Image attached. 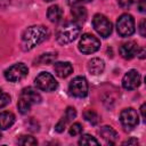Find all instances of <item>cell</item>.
<instances>
[{"label": "cell", "mask_w": 146, "mask_h": 146, "mask_svg": "<svg viewBox=\"0 0 146 146\" xmlns=\"http://www.w3.org/2000/svg\"><path fill=\"white\" fill-rule=\"evenodd\" d=\"M41 99L42 98H41L40 94L36 90H34L31 87L24 88L22 90L21 95H19V99H18V103H17L18 111L22 114H26L31 110V106L35 105V104H39L41 102Z\"/></svg>", "instance_id": "obj_3"}, {"label": "cell", "mask_w": 146, "mask_h": 146, "mask_svg": "<svg viewBox=\"0 0 146 146\" xmlns=\"http://www.w3.org/2000/svg\"><path fill=\"white\" fill-rule=\"evenodd\" d=\"M139 33H140V35H141L143 38L146 35V32H145V19H143V21L140 22V25H139Z\"/></svg>", "instance_id": "obj_30"}, {"label": "cell", "mask_w": 146, "mask_h": 146, "mask_svg": "<svg viewBox=\"0 0 146 146\" xmlns=\"http://www.w3.org/2000/svg\"><path fill=\"white\" fill-rule=\"evenodd\" d=\"M105 70V63L100 58H92L88 62V71L92 75H99Z\"/></svg>", "instance_id": "obj_15"}, {"label": "cell", "mask_w": 146, "mask_h": 146, "mask_svg": "<svg viewBox=\"0 0 146 146\" xmlns=\"http://www.w3.org/2000/svg\"><path fill=\"white\" fill-rule=\"evenodd\" d=\"M137 6H138V10L140 13H145L146 11V0H139Z\"/></svg>", "instance_id": "obj_29"}, {"label": "cell", "mask_w": 146, "mask_h": 146, "mask_svg": "<svg viewBox=\"0 0 146 146\" xmlns=\"http://www.w3.org/2000/svg\"><path fill=\"white\" fill-rule=\"evenodd\" d=\"M140 81H141V78H140V74L138 73V71L130 70L124 74V76L122 79V87L127 90H133L139 87Z\"/></svg>", "instance_id": "obj_11"}, {"label": "cell", "mask_w": 146, "mask_h": 146, "mask_svg": "<svg viewBox=\"0 0 146 146\" xmlns=\"http://www.w3.org/2000/svg\"><path fill=\"white\" fill-rule=\"evenodd\" d=\"M137 55H138V56H139V58H141V59H143V58H145V48H141V49H140V51H139V52H137Z\"/></svg>", "instance_id": "obj_32"}, {"label": "cell", "mask_w": 146, "mask_h": 146, "mask_svg": "<svg viewBox=\"0 0 146 146\" xmlns=\"http://www.w3.org/2000/svg\"><path fill=\"white\" fill-rule=\"evenodd\" d=\"M18 144L24 146H33L38 144V140L32 136H21V138L18 139Z\"/></svg>", "instance_id": "obj_22"}, {"label": "cell", "mask_w": 146, "mask_h": 146, "mask_svg": "<svg viewBox=\"0 0 146 146\" xmlns=\"http://www.w3.org/2000/svg\"><path fill=\"white\" fill-rule=\"evenodd\" d=\"M92 26L95 29V31L103 38H107L110 36V34L112 33L113 26L112 23L107 19L106 16L102 15V14H96L92 18Z\"/></svg>", "instance_id": "obj_6"}, {"label": "cell", "mask_w": 146, "mask_h": 146, "mask_svg": "<svg viewBox=\"0 0 146 146\" xmlns=\"http://www.w3.org/2000/svg\"><path fill=\"white\" fill-rule=\"evenodd\" d=\"M68 91L73 97L83 98L88 95V82L83 76H75L68 84Z\"/></svg>", "instance_id": "obj_8"}, {"label": "cell", "mask_w": 146, "mask_h": 146, "mask_svg": "<svg viewBox=\"0 0 146 146\" xmlns=\"http://www.w3.org/2000/svg\"><path fill=\"white\" fill-rule=\"evenodd\" d=\"M56 58H57L56 52H47V54H42L36 62L39 63V65H48V64H52Z\"/></svg>", "instance_id": "obj_19"}, {"label": "cell", "mask_w": 146, "mask_h": 146, "mask_svg": "<svg viewBox=\"0 0 146 146\" xmlns=\"http://www.w3.org/2000/svg\"><path fill=\"white\" fill-rule=\"evenodd\" d=\"M44 1H47V2H49V1H52V0H44Z\"/></svg>", "instance_id": "obj_34"}, {"label": "cell", "mask_w": 146, "mask_h": 146, "mask_svg": "<svg viewBox=\"0 0 146 146\" xmlns=\"http://www.w3.org/2000/svg\"><path fill=\"white\" fill-rule=\"evenodd\" d=\"M138 50H139L138 44L135 41H128V42L123 43L120 47V49H119L121 57L124 58V59H131V58H133L137 55Z\"/></svg>", "instance_id": "obj_12"}, {"label": "cell", "mask_w": 146, "mask_h": 146, "mask_svg": "<svg viewBox=\"0 0 146 146\" xmlns=\"http://www.w3.org/2000/svg\"><path fill=\"white\" fill-rule=\"evenodd\" d=\"M29 73V68L25 64L23 63H17L11 65L10 67H8L5 71V78L6 80L10 81V82H18L21 80H23Z\"/></svg>", "instance_id": "obj_7"}, {"label": "cell", "mask_w": 146, "mask_h": 146, "mask_svg": "<svg viewBox=\"0 0 146 146\" xmlns=\"http://www.w3.org/2000/svg\"><path fill=\"white\" fill-rule=\"evenodd\" d=\"M79 50L82 54H92L100 48V41L90 33H84L78 44Z\"/></svg>", "instance_id": "obj_5"}, {"label": "cell", "mask_w": 146, "mask_h": 146, "mask_svg": "<svg viewBox=\"0 0 146 146\" xmlns=\"http://www.w3.org/2000/svg\"><path fill=\"white\" fill-rule=\"evenodd\" d=\"M75 116H76V111H75V108H74V107H67L66 111H65V116H64V119L66 120V122L72 121L73 119H75Z\"/></svg>", "instance_id": "obj_24"}, {"label": "cell", "mask_w": 146, "mask_h": 146, "mask_svg": "<svg viewBox=\"0 0 146 146\" xmlns=\"http://www.w3.org/2000/svg\"><path fill=\"white\" fill-rule=\"evenodd\" d=\"M120 122L125 130H132L139 122L137 112L131 107L122 110L120 113Z\"/></svg>", "instance_id": "obj_10"}, {"label": "cell", "mask_w": 146, "mask_h": 146, "mask_svg": "<svg viewBox=\"0 0 146 146\" xmlns=\"http://www.w3.org/2000/svg\"><path fill=\"white\" fill-rule=\"evenodd\" d=\"M140 112H141V117H143V120H145V104L141 105V107H140Z\"/></svg>", "instance_id": "obj_33"}, {"label": "cell", "mask_w": 146, "mask_h": 146, "mask_svg": "<svg viewBox=\"0 0 146 146\" xmlns=\"http://www.w3.org/2000/svg\"><path fill=\"white\" fill-rule=\"evenodd\" d=\"M34 82H35V86L43 91H52L57 89V86H58L55 78L48 72H41L35 78Z\"/></svg>", "instance_id": "obj_9"}, {"label": "cell", "mask_w": 146, "mask_h": 146, "mask_svg": "<svg viewBox=\"0 0 146 146\" xmlns=\"http://www.w3.org/2000/svg\"><path fill=\"white\" fill-rule=\"evenodd\" d=\"M9 103H10V96L3 92L2 90H0V108L7 106Z\"/></svg>", "instance_id": "obj_25"}, {"label": "cell", "mask_w": 146, "mask_h": 146, "mask_svg": "<svg viewBox=\"0 0 146 146\" xmlns=\"http://www.w3.org/2000/svg\"><path fill=\"white\" fill-rule=\"evenodd\" d=\"M48 36V30L44 26L33 25L27 27L22 34V48L27 51L43 42Z\"/></svg>", "instance_id": "obj_1"}, {"label": "cell", "mask_w": 146, "mask_h": 146, "mask_svg": "<svg viewBox=\"0 0 146 146\" xmlns=\"http://www.w3.org/2000/svg\"><path fill=\"white\" fill-rule=\"evenodd\" d=\"M92 0H68V5L71 6H81L82 3H87V2H90Z\"/></svg>", "instance_id": "obj_28"}, {"label": "cell", "mask_w": 146, "mask_h": 146, "mask_svg": "<svg viewBox=\"0 0 146 146\" xmlns=\"http://www.w3.org/2000/svg\"><path fill=\"white\" fill-rule=\"evenodd\" d=\"M135 0H117V3L122 7V8H129Z\"/></svg>", "instance_id": "obj_27"}, {"label": "cell", "mask_w": 146, "mask_h": 146, "mask_svg": "<svg viewBox=\"0 0 146 146\" xmlns=\"http://www.w3.org/2000/svg\"><path fill=\"white\" fill-rule=\"evenodd\" d=\"M54 71L57 76L65 79L73 72V66L70 62H57L54 64Z\"/></svg>", "instance_id": "obj_13"}, {"label": "cell", "mask_w": 146, "mask_h": 146, "mask_svg": "<svg viewBox=\"0 0 146 146\" xmlns=\"http://www.w3.org/2000/svg\"><path fill=\"white\" fill-rule=\"evenodd\" d=\"M82 130H83V128H82V125L80 124V123H73L72 125H71V128H70V130H68V132H70V135L71 136H78V135H80L81 132H82Z\"/></svg>", "instance_id": "obj_23"}, {"label": "cell", "mask_w": 146, "mask_h": 146, "mask_svg": "<svg viewBox=\"0 0 146 146\" xmlns=\"http://www.w3.org/2000/svg\"><path fill=\"white\" fill-rule=\"evenodd\" d=\"M83 117H84L86 121H88L89 123H91L94 125L99 122V115L94 110H87V111H84Z\"/></svg>", "instance_id": "obj_20"}, {"label": "cell", "mask_w": 146, "mask_h": 146, "mask_svg": "<svg viewBox=\"0 0 146 146\" xmlns=\"http://www.w3.org/2000/svg\"><path fill=\"white\" fill-rule=\"evenodd\" d=\"M66 120L63 117L57 124H56V127H55V130L57 131V132H63L64 131V129H65V125H66Z\"/></svg>", "instance_id": "obj_26"}, {"label": "cell", "mask_w": 146, "mask_h": 146, "mask_svg": "<svg viewBox=\"0 0 146 146\" xmlns=\"http://www.w3.org/2000/svg\"><path fill=\"white\" fill-rule=\"evenodd\" d=\"M15 123V115L11 112H1L0 113V129L7 130Z\"/></svg>", "instance_id": "obj_16"}, {"label": "cell", "mask_w": 146, "mask_h": 146, "mask_svg": "<svg viewBox=\"0 0 146 146\" xmlns=\"http://www.w3.org/2000/svg\"><path fill=\"white\" fill-rule=\"evenodd\" d=\"M79 145H99V141L90 135H83L79 139Z\"/></svg>", "instance_id": "obj_21"}, {"label": "cell", "mask_w": 146, "mask_h": 146, "mask_svg": "<svg viewBox=\"0 0 146 146\" xmlns=\"http://www.w3.org/2000/svg\"><path fill=\"white\" fill-rule=\"evenodd\" d=\"M99 136L110 145L115 144L116 139H117V132L110 125H104L98 130Z\"/></svg>", "instance_id": "obj_14"}, {"label": "cell", "mask_w": 146, "mask_h": 146, "mask_svg": "<svg viewBox=\"0 0 146 146\" xmlns=\"http://www.w3.org/2000/svg\"><path fill=\"white\" fill-rule=\"evenodd\" d=\"M81 32V27L76 22H66L63 24L57 33H56V40L59 44H67L74 41Z\"/></svg>", "instance_id": "obj_2"}, {"label": "cell", "mask_w": 146, "mask_h": 146, "mask_svg": "<svg viewBox=\"0 0 146 146\" xmlns=\"http://www.w3.org/2000/svg\"><path fill=\"white\" fill-rule=\"evenodd\" d=\"M1 137H2V135H1V132H0V139H1Z\"/></svg>", "instance_id": "obj_35"}, {"label": "cell", "mask_w": 146, "mask_h": 146, "mask_svg": "<svg viewBox=\"0 0 146 146\" xmlns=\"http://www.w3.org/2000/svg\"><path fill=\"white\" fill-rule=\"evenodd\" d=\"M137 144H138V140L136 138H130L122 143V145H137Z\"/></svg>", "instance_id": "obj_31"}, {"label": "cell", "mask_w": 146, "mask_h": 146, "mask_svg": "<svg viewBox=\"0 0 146 146\" xmlns=\"http://www.w3.org/2000/svg\"><path fill=\"white\" fill-rule=\"evenodd\" d=\"M47 17H48V19H49L50 22L57 23V22H59V21L62 19V17H63V10L60 9L59 6L52 5V6H50V7L48 8V10H47Z\"/></svg>", "instance_id": "obj_17"}, {"label": "cell", "mask_w": 146, "mask_h": 146, "mask_svg": "<svg viewBox=\"0 0 146 146\" xmlns=\"http://www.w3.org/2000/svg\"><path fill=\"white\" fill-rule=\"evenodd\" d=\"M116 31L120 36L125 38L135 33V19L129 14H122L116 22Z\"/></svg>", "instance_id": "obj_4"}, {"label": "cell", "mask_w": 146, "mask_h": 146, "mask_svg": "<svg viewBox=\"0 0 146 146\" xmlns=\"http://www.w3.org/2000/svg\"><path fill=\"white\" fill-rule=\"evenodd\" d=\"M71 14L74 18V22H76V23H83L87 19V16H88L87 9L82 6H73L72 10H71Z\"/></svg>", "instance_id": "obj_18"}]
</instances>
